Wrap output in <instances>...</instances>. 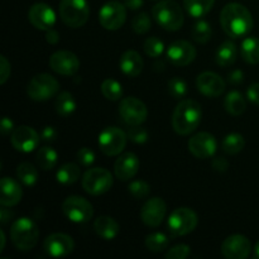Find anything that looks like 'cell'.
I'll return each instance as SVG.
<instances>
[{
	"instance_id": "obj_45",
	"label": "cell",
	"mask_w": 259,
	"mask_h": 259,
	"mask_svg": "<svg viewBox=\"0 0 259 259\" xmlns=\"http://www.w3.org/2000/svg\"><path fill=\"white\" fill-rule=\"evenodd\" d=\"M10 72H12V67H10V62L5 56H0V83H5L9 78Z\"/></svg>"
},
{
	"instance_id": "obj_33",
	"label": "cell",
	"mask_w": 259,
	"mask_h": 259,
	"mask_svg": "<svg viewBox=\"0 0 259 259\" xmlns=\"http://www.w3.org/2000/svg\"><path fill=\"white\" fill-rule=\"evenodd\" d=\"M17 176L25 186H33L38 181L37 168L29 162H23L18 166Z\"/></svg>"
},
{
	"instance_id": "obj_29",
	"label": "cell",
	"mask_w": 259,
	"mask_h": 259,
	"mask_svg": "<svg viewBox=\"0 0 259 259\" xmlns=\"http://www.w3.org/2000/svg\"><path fill=\"white\" fill-rule=\"evenodd\" d=\"M55 108L60 116L67 118V116L72 115L76 110V100L72 94L68 93V91H62V93L58 94Z\"/></svg>"
},
{
	"instance_id": "obj_37",
	"label": "cell",
	"mask_w": 259,
	"mask_h": 259,
	"mask_svg": "<svg viewBox=\"0 0 259 259\" xmlns=\"http://www.w3.org/2000/svg\"><path fill=\"white\" fill-rule=\"evenodd\" d=\"M212 30L206 20H199L192 28V38L197 43H206L211 38Z\"/></svg>"
},
{
	"instance_id": "obj_4",
	"label": "cell",
	"mask_w": 259,
	"mask_h": 259,
	"mask_svg": "<svg viewBox=\"0 0 259 259\" xmlns=\"http://www.w3.org/2000/svg\"><path fill=\"white\" fill-rule=\"evenodd\" d=\"M10 238L18 250L29 252L37 245L39 230L37 224L29 218H20L12 224Z\"/></svg>"
},
{
	"instance_id": "obj_9",
	"label": "cell",
	"mask_w": 259,
	"mask_h": 259,
	"mask_svg": "<svg viewBox=\"0 0 259 259\" xmlns=\"http://www.w3.org/2000/svg\"><path fill=\"white\" fill-rule=\"evenodd\" d=\"M128 134L118 126H108L99 136V147L105 156H118L126 146Z\"/></svg>"
},
{
	"instance_id": "obj_32",
	"label": "cell",
	"mask_w": 259,
	"mask_h": 259,
	"mask_svg": "<svg viewBox=\"0 0 259 259\" xmlns=\"http://www.w3.org/2000/svg\"><path fill=\"white\" fill-rule=\"evenodd\" d=\"M58 161V154L51 147H42L37 152V163L43 171H50L55 168Z\"/></svg>"
},
{
	"instance_id": "obj_21",
	"label": "cell",
	"mask_w": 259,
	"mask_h": 259,
	"mask_svg": "<svg viewBox=\"0 0 259 259\" xmlns=\"http://www.w3.org/2000/svg\"><path fill=\"white\" fill-rule=\"evenodd\" d=\"M196 88L200 94L207 96V98H218L224 93L225 81L218 73L206 71L197 76Z\"/></svg>"
},
{
	"instance_id": "obj_13",
	"label": "cell",
	"mask_w": 259,
	"mask_h": 259,
	"mask_svg": "<svg viewBox=\"0 0 259 259\" xmlns=\"http://www.w3.org/2000/svg\"><path fill=\"white\" fill-rule=\"evenodd\" d=\"M43 248L50 257L62 258L67 257L73 252L75 242H73L72 237L65 234V233H53L46 238Z\"/></svg>"
},
{
	"instance_id": "obj_53",
	"label": "cell",
	"mask_w": 259,
	"mask_h": 259,
	"mask_svg": "<svg viewBox=\"0 0 259 259\" xmlns=\"http://www.w3.org/2000/svg\"><path fill=\"white\" fill-rule=\"evenodd\" d=\"M10 218H13V212L9 211L8 209H5V206H3V209L0 210V222H2L3 224H5Z\"/></svg>"
},
{
	"instance_id": "obj_48",
	"label": "cell",
	"mask_w": 259,
	"mask_h": 259,
	"mask_svg": "<svg viewBox=\"0 0 259 259\" xmlns=\"http://www.w3.org/2000/svg\"><path fill=\"white\" fill-rule=\"evenodd\" d=\"M211 166L215 171L225 172L228 168H229V162H228L225 158H223V157H215V158L212 159Z\"/></svg>"
},
{
	"instance_id": "obj_10",
	"label": "cell",
	"mask_w": 259,
	"mask_h": 259,
	"mask_svg": "<svg viewBox=\"0 0 259 259\" xmlns=\"http://www.w3.org/2000/svg\"><path fill=\"white\" fill-rule=\"evenodd\" d=\"M62 211L68 220L76 224L88 223L94 215L91 202L81 196H68L63 201Z\"/></svg>"
},
{
	"instance_id": "obj_28",
	"label": "cell",
	"mask_w": 259,
	"mask_h": 259,
	"mask_svg": "<svg viewBox=\"0 0 259 259\" xmlns=\"http://www.w3.org/2000/svg\"><path fill=\"white\" fill-rule=\"evenodd\" d=\"M81 176V169L80 167L76 163H65L58 168L57 174H56V179H57V182L61 185H72L80 179Z\"/></svg>"
},
{
	"instance_id": "obj_18",
	"label": "cell",
	"mask_w": 259,
	"mask_h": 259,
	"mask_svg": "<svg viewBox=\"0 0 259 259\" xmlns=\"http://www.w3.org/2000/svg\"><path fill=\"white\" fill-rule=\"evenodd\" d=\"M167 211V205L161 197H152L147 200L141 210V219L146 225L157 228L162 224Z\"/></svg>"
},
{
	"instance_id": "obj_12",
	"label": "cell",
	"mask_w": 259,
	"mask_h": 259,
	"mask_svg": "<svg viewBox=\"0 0 259 259\" xmlns=\"http://www.w3.org/2000/svg\"><path fill=\"white\" fill-rule=\"evenodd\" d=\"M119 114L124 123L131 125H142L148 116L146 104L134 96H129L121 100L119 105Z\"/></svg>"
},
{
	"instance_id": "obj_14",
	"label": "cell",
	"mask_w": 259,
	"mask_h": 259,
	"mask_svg": "<svg viewBox=\"0 0 259 259\" xmlns=\"http://www.w3.org/2000/svg\"><path fill=\"white\" fill-rule=\"evenodd\" d=\"M218 143L212 134L200 132L192 136L189 141V151L199 159H206L217 153Z\"/></svg>"
},
{
	"instance_id": "obj_43",
	"label": "cell",
	"mask_w": 259,
	"mask_h": 259,
	"mask_svg": "<svg viewBox=\"0 0 259 259\" xmlns=\"http://www.w3.org/2000/svg\"><path fill=\"white\" fill-rule=\"evenodd\" d=\"M191 253V249L187 244H179L172 247L168 252L166 253L167 259H186Z\"/></svg>"
},
{
	"instance_id": "obj_8",
	"label": "cell",
	"mask_w": 259,
	"mask_h": 259,
	"mask_svg": "<svg viewBox=\"0 0 259 259\" xmlns=\"http://www.w3.org/2000/svg\"><path fill=\"white\" fill-rule=\"evenodd\" d=\"M60 83L53 76L48 73H39L29 81L27 86V94L32 100L46 101L58 93Z\"/></svg>"
},
{
	"instance_id": "obj_30",
	"label": "cell",
	"mask_w": 259,
	"mask_h": 259,
	"mask_svg": "<svg viewBox=\"0 0 259 259\" xmlns=\"http://www.w3.org/2000/svg\"><path fill=\"white\" fill-rule=\"evenodd\" d=\"M243 60L250 65H257L259 63V38L257 37H247L242 43Z\"/></svg>"
},
{
	"instance_id": "obj_41",
	"label": "cell",
	"mask_w": 259,
	"mask_h": 259,
	"mask_svg": "<svg viewBox=\"0 0 259 259\" xmlns=\"http://www.w3.org/2000/svg\"><path fill=\"white\" fill-rule=\"evenodd\" d=\"M169 94L175 99H182L187 94V83L181 77H174L168 81Z\"/></svg>"
},
{
	"instance_id": "obj_52",
	"label": "cell",
	"mask_w": 259,
	"mask_h": 259,
	"mask_svg": "<svg viewBox=\"0 0 259 259\" xmlns=\"http://www.w3.org/2000/svg\"><path fill=\"white\" fill-rule=\"evenodd\" d=\"M124 5L131 10H138L143 5V0H124Z\"/></svg>"
},
{
	"instance_id": "obj_24",
	"label": "cell",
	"mask_w": 259,
	"mask_h": 259,
	"mask_svg": "<svg viewBox=\"0 0 259 259\" xmlns=\"http://www.w3.org/2000/svg\"><path fill=\"white\" fill-rule=\"evenodd\" d=\"M120 71L128 77H137L143 70V60L137 51L129 50L121 55L119 61Z\"/></svg>"
},
{
	"instance_id": "obj_46",
	"label": "cell",
	"mask_w": 259,
	"mask_h": 259,
	"mask_svg": "<svg viewBox=\"0 0 259 259\" xmlns=\"http://www.w3.org/2000/svg\"><path fill=\"white\" fill-rule=\"evenodd\" d=\"M40 138L45 142L56 141V138H57V131H56L53 126H45V128L42 129V132H40Z\"/></svg>"
},
{
	"instance_id": "obj_38",
	"label": "cell",
	"mask_w": 259,
	"mask_h": 259,
	"mask_svg": "<svg viewBox=\"0 0 259 259\" xmlns=\"http://www.w3.org/2000/svg\"><path fill=\"white\" fill-rule=\"evenodd\" d=\"M144 52L149 56V57L157 58L163 53L164 45L159 38L157 37H149L144 40Z\"/></svg>"
},
{
	"instance_id": "obj_22",
	"label": "cell",
	"mask_w": 259,
	"mask_h": 259,
	"mask_svg": "<svg viewBox=\"0 0 259 259\" xmlns=\"http://www.w3.org/2000/svg\"><path fill=\"white\" fill-rule=\"evenodd\" d=\"M139 166H141V162L137 154L126 152V153L120 154L115 161L114 172L120 181H129L138 174Z\"/></svg>"
},
{
	"instance_id": "obj_17",
	"label": "cell",
	"mask_w": 259,
	"mask_h": 259,
	"mask_svg": "<svg viewBox=\"0 0 259 259\" xmlns=\"http://www.w3.org/2000/svg\"><path fill=\"white\" fill-rule=\"evenodd\" d=\"M252 252V244L244 235L234 234L228 237L222 244V253L228 259H245Z\"/></svg>"
},
{
	"instance_id": "obj_1",
	"label": "cell",
	"mask_w": 259,
	"mask_h": 259,
	"mask_svg": "<svg viewBox=\"0 0 259 259\" xmlns=\"http://www.w3.org/2000/svg\"><path fill=\"white\" fill-rule=\"evenodd\" d=\"M220 24L229 37H244L252 30L253 17L249 10L239 3H229L220 13Z\"/></svg>"
},
{
	"instance_id": "obj_35",
	"label": "cell",
	"mask_w": 259,
	"mask_h": 259,
	"mask_svg": "<svg viewBox=\"0 0 259 259\" xmlns=\"http://www.w3.org/2000/svg\"><path fill=\"white\" fill-rule=\"evenodd\" d=\"M144 243H146L147 249H149L151 252L161 253L168 248L169 239L163 233H152V234L147 235Z\"/></svg>"
},
{
	"instance_id": "obj_5",
	"label": "cell",
	"mask_w": 259,
	"mask_h": 259,
	"mask_svg": "<svg viewBox=\"0 0 259 259\" xmlns=\"http://www.w3.org/2000/svg\"><path fill=\"white\" fill-rule=\"evenodd\" d=\"M58 10L62 22L70 28H81L90 15V7L86 0H61Z\"/></svg>"
},
{
	"instance_id": "obj_6",
	"label": "cell",
	"mask_w": 259,
	"mask_h": 259,
	"mask_svg": "<svg viewBox=\"0 0 259 259\" xmlns=\"http://www.w3.org/2000/svg\"><path fill=\"white\" fill-rule=\"evenodd\" d=\"M113 186V176L110 172L103 167H94L88 169L82 176V187L88 194L99 196Z\"/></svg>"
},
{
	"instance_id": "obj_19",
	"label": "cell",
	"mask_w": 259,
	"mask_h": 259,
	"mask_svg": "<svg viewBox=\"0 0 259 259\" xmlns=\"http://www.w3.org/2000/svg\"><path fill=\"white\" fill-rule=\"evenodd\" d=\"M28 19L34 28L47 32L56 24V13L50 5L45 3H35L28 12Z\"/></svg>"
},
{
	"instance_id": "obj_25",
	"label": "cell",
	"mask_w": 259,
	"mask_h": 259,
	"mask_svg": "<svg viewBox=\"0 0 259 259\" xmlns=\"http://www.w3.org/2000/svg\"><path fill=\"white\" fill-rule=\"evenodd\" d=\"M94 229H95L96 234L99 237L105 240L115 239L118 237L119 232H120L119 223L114 218L108 217V215L99 217L94 223Z\"/></svg>"
},
{
	"instance_id": "obj_54",
	"label": "cell",
	"mask_w": 259,
	"mask_h": 259,
	"mask_svg": "<svg viewBox=\"0 0 259 259\" xmlns=\"http://www.w3.org/2000/svg\"><path fill=\"white\" fill-rule=\"evenodd\" d=\"M0 239H2V245H0V252H3L4 250V247H5V234L3 230H0Z\"/></svg>"
},
{
	"instance_id": "obj_26",
	"label": "cell",
	"mask_w": 259,
	"mask_h": 259,
	"mask_svg": "<svg viewBox=\"0 0 259 259\" xmlns=\"http://www.w3.org/2000/svg\"><path fill=\"white\" fill-rule=\"evenodd\" d=\"M238 51L235 43L227 40L222 43L215 53V61L220 67H229L237 61Z\"/></svg>"
},
{
	"instance_id": "obj_42",
	"label": "cell",
	"mask_w": 259,
	"mask_h": 259,
	"mask_svg": "<svg viewBox=\"0 0 259 259\" xmlns=\"http://www.w3.org/2000/svg\"><path fill=\"white\" fill-rule=\"evenodd\" d=\"M126 134H128V138L137 144H143L148 141V132L141 125H131Z\"/></svg>"
},
{
	"instance_id": "obj_49",
	"label": "cell",
	"mask_w": 259,
	"mask_h": 259,
	"mask_svg": "<svg viewBox=\"0 0 259 259\" xmlns=\"http://www.w3.org/2000/svg\"><path fill=\"white\" fill-rule=\"evenodd\" d=\"M0 131H2L3 136H8V134L13 133V131H14V124H13L12 119L4 116L2 119V128H0Z\"/></svg>"
},
{
	"instance_id": "obj_16",
	"label": "cell",
	"mask_w": 259,
	"mask_h": 259,
	"mask_svg": "<svg viewBox=\"0 0 259 259\" xmlns=\"http://www.w3.org/2000/svg\"><path fill=\"white\" fill-rule=\"evenodd\" d=\"M50 67L58 75L73 76L80 70V61L71 51H57L50 57Z\"/></svg>"
},
{
	"instance_id": "obj_36",
	"label": "cell",
	"mask_w": 259,
	"mask_h": 259,
	"mask_svg": "<svg viewBox=\"0 0 259 259\" xmlns=\"http://www.w3.org/2000/svg\"><path fill=\"white\" fill-rule=\"evenodd\" d=\"M101 93L108 100L116 101L123 96V86L114 78H106L101 83Z\"/></svg>"
},
{
	"instance_id": "obj_34",
	"label": "cell",
	"mask_w": 259,
	"mask_h": 259,
	"mask_svg": "<svg viewBox=\"0 0 259 259\" xmlns=\"http://www.w3.org/2000/svg\"><path fill=\"white\" fill-rule=\"evenodd\" d=\"M245 146L244 137L239 133H230L223 141V151L227 154H237Z\"/></svg>"
},
{
	"instance_id": "obj_40",
	"label": "cell",
	"mask_w": 259,
	"mask_h": 259,
	"mask_svg": "<svg viewBox=\"0 0 259 259\" xmlns=\"http://www.w3.org/2000/svg\"><path fill=\"white\" fill-rule=\"evenodd\" d=\"M132 28L138 34H144V33L148 32L149 28H151V18H149V15L144 12L137 14L132 20Z\"/></svg>"
},
{
	"instance_id": "obj_7",
	"label": "cell",
	"mask_w": 259,
	"mask_h": 259,
	"mask_svg": "<svg viewBox=\"0 0 259 259\" xmlns=\"http://www.w3.org/2000/svg\"><path fill=\"white\" fill-rule=\"evenodd\" d=\"M196 212L190 207H179L168 218V229L172 237H182L194 232L197 227Z\"/></svg>"
},
{
	"instance_id": "obj_11",
	"label": "cell",
	"mask_w": 259,
	"mask_h": 259,
	"mask_svg": "<svg viewBox=\"0 0 259 259\" xmlns=\"http://www.w3.org/2000/svg\"><path fill=\"white\" fill-rule=\"evenodd\" d=\"M125 5L119 2H109L101 7L99 12V22L108 30H118L126 19Z\"/></svg>"
},
{
	"instance_id": "obj_51",
	"label": "cell",
	"mask_w": 259,
	"mask_h": 259,
	"mask_svg": "<svg viewBox=\"0 0 259 259\" xmlns=\"http://www.w3.org/2000/svg\"><path fill=\"white\" fill-rule=\"evenodd\" d=\"M46 39H47V42L51 43V45H56V43H58V40H60V34H58L57 30H55L52 28V29H48L47 33H46Z\"/></svg>"
},
{
	"instance_id": "obj_47",
	"label": "cell",
	"mask_w": 259,
	"mask_h": 259,
	"mask_svg": "<svg viewBox=\"0 0 259 259\" xmlns=\"http://www.w3.org/2000/svg\"><path fill=\"white\" fill-rule=\"evenodd\" d=\"M247 98L255 105H259V83H252L247 90Z\"/></svg>"
},
{
	"instance_id": "obj_2",
	"label": "cell",
	"mask_w": 259,
	"mask_h": 259,
	"mask_svg": "<svg viewBox=\"0 0 259 259\" xmlns=\"http://www.w3.org/2000/svg\"><path fill=\"white\" fill-rule=\"evenodd\" d=\"M202 109L196 100L185 99L175 108L172 114V126L180 136H189L196 131L201 123Z\"/></svg>"
},
{
	"instance_id": "obj_15",
	"label": "cell",
	"mask_w": 259,
	"mask_h": 259,
	"mask_svg": "<svg viewBox=\"0 0 259 259\" xmlns=\"http://www.w3.org/2000/svg\"><path fill=\"white\" fill-rule=\"evenodd\" d=\"M40 139L42 138L39 134L34 129L27 125L15 128L10 136V142H12L13 147L22 153H29V152L34 151L39 144Z\"/></svg>"
},
{
	"instance_id": "obj_23",
	"label": "cell",
	"mask_w": 259,
	"mask_h": 259,
	"mask_svg": "<svg viewBox=\"0 0 259 259\" xmlns=\"http://www.w3.org/2000/svg\"><path fill=\"white\" fill-rule=\"evenodd\" d=\"M0 185H2V196H0L2 206H15L22 200L23 196L20 185L15 180L9 179V177H3Z\"/></svg>"
},
{
	"instance_id": "obj_39",
	"label": "cell",
	"mask_w": 259,
	"mask_h": 259,
	"mask_svg": "<svg viewBox=\"0 0 259 259\" xmlns=\"http://www.w3.org/2000/svg\"><path fill=\"white\" fill-rule=\"evenodd\" d=\"M129 192H131V195L134 197V199L143 200L149 196L151 186H149L146 181L137 180V181H133L131 185H129Z\"/></svg>"
},
{
	"instance_id": "obj_20",
	"label": "cell",
	"mask_w": 259,
	"mask_h": 259,
	"mask_svg": "<svg viewBox=\"0 0 259 259\" xmlns=\"http://www.w3.org/2000/svg\"><path fill=\"white\" fill-rule=\"evenodd\" d=\"M167 57L172 65L177 67H184L190 65L196 57V50L194 46L187 40H175L167 50Z\"/></svg>"
},
{
	"instance_id": "obj_50",
	"label": "cell",
	"mask_w": 259,
	"mask_h": 259,
	"mask_svg": "<svg viewBox=\"0 0 259 259\" xmlns=\"http://www.w3.org/2000/svg\"><path fill=\"white\" fill-rule=\"evenodd\" d=\"M244 81V73L240 70H234L229 73V82L233 85H239Z\"/></svg>"
},
{
	"instance_id": "obj_44",
	"label": "cell",
	"mask_w": 259,
	"mask_h": 259,
	"mask_svg": "<svg viewBox=\"0 0 259 259\" xmlns=\"http://www.w3.org/2000/svg\"><path fill=\"white\" fill-rule=\"evenodd\" d=\"M77 161L80 162L81 166L90 167L95 162V153L88 147H82L77 152Z\"/></svg>"
},
{
	"instance_id": "obj_55",
	"label": "cell",
	"mask_w": 259,
	"mask_h": 259,
	"mask_svg": "<svg viewBox=\"0 0 259 259\" xmlns=\"http://www.w3.org/2000/svg\"><path fill=\"white\" fill-rule=\"evenodd\" d=\"M254 257L259 258V242L255 244V247H254Z\"/></svg>"
},
{
	"instance_id": "obj_27",
	"label": "cell",
	"mask_w": 259,
	"mask_h": 259,
	"mask_svg": "<svg viewBox=\"0 0 259 259\" xmlns=\"http://www.w3.org/2000/svg\"><path fill=\"white\" fill-rule=\"evenodd\" d=\"M224 108L230 115L239 116L247 109V101L239 91H230L224 100Z\"/></svg>"
},
{
	"instance_id": "obj_31",
	"label": "cell",
	"mask_w": 259,
	"mask_h": 259,
	"mask_svg": "<svg viewBox=\"0 0 259 259\" xmlns=\"http://www.w3.org/2000/svg\"><path fill=\"white\" fill-rule=\"evenodd\" d=\"M214 3L215 0H184V7L191 17L201 18L211 10Z\"/></svg>"
},
{
	"instance_id": "obj_3",
	"label": "cell",
	"mask_w": 259,
	"mask_h": 259,
	"mask_svg": "<svg viewBox=\"0 0 259 259\" xmlns=\"http://www.w3.org/2000/svg\"><path fill=\"white\" fill-rule=\"evenodd\" d=\"M152 15L157 24L169 32L181 29L184 24V12L181 5L175 0H162L152 9Z\"/></svg>"
}]
</instances>
